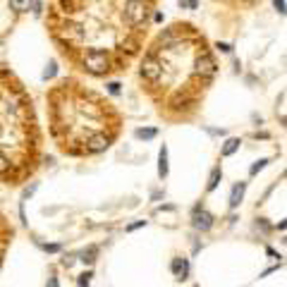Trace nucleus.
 Masks as SVG:
<instances>
[{
  "label": "nucleus",
  "mask_w": 287,
  "mask_h": 287,
  "mask_svg": "<svg viewBox=\"0 0 287 287\" xmlns=\"http://www.w3.org/2000/svg\"><path fill=\"white\" fill-rule=\"evenodd\" d=\"M82 67H84L89 74H96V77H103L113 70V57L110 53L101 51V48H86L82 53Z\"/></svg>",
  "instance_id": "nucleus-1"
},
{
  "label": "nucleus",
  "mask_w": 287,
  "mask_h": 287,
  "mask_svg": "<svg viewBox=\"0 0 287 287\" xmlns=\"http://www.w3.org/2000/svg\"><path fill=\"white\" fill-rule=\"evenodd\" d=\"M215 72H218L215 60H213V55L201 46L199 51H197V57H194V77H197V82H199V84H208V82L215 77Z\"/></svg>",
  "instance_id": "nucleus-2"
},
{
  "label": "nucleus",
  "mask_w": 287,
  "mask_h": 287,
  "mask_svg": "<svg viewBox=\"0 0 287 287\" xmlns=\"http://www.w3.org/2000/svg\"><path fill=\"white\" fill-rule=\"evenodd\" d=\"M122 19L134 29L144 27L148 19V2L146 0H125L122 2Z\"/></svg>",
  "instance_id": "nucleus-3"
},
{
  "label": "nucleus",
  "mask_w": 287,
  "mask_h": 287,
  "mask_svg": "<svg viewBox=\"0 0 287 287\" xmlns=\"http://www.w3.org/2000/svg\"><path fill=\"white\" fill-rule=\"evenodd\" d=\"M139 72H142V79H146L151 86H158L161 79H163V62H161V57L151 51V53L142 60Z\"/></svg>",
  "instance_id": "nucleus-4"
},
{
  "label": "nucleus",
  "mask_w": 287,
  "mask_h": 287,
  "mask_svg": "<svg viewBox=\"0 0 287 287\" xmlns=\"http://www.w3.org/2000/svg\"><path fill=\"white\" fill-rule=\"evenodd\" d=\"M115 139V132H93L89 134L82 144V156H91V153H103Z\"/></svg>",
  "instance_id": "nucleus-5"
},
{
  "label": "nucleus",
  "mask_w": 287,
  "mask_h": 287,
  "mask_svg": "<svg viewBox=\"0 0 287 287\" xmlns=\"http://www.w3.org/2000/svg\"><path fill=\"white\" fill-rule=\"evenodd\" d=\"M192 225L199 230V232H208V230L213 228V215H211L206 208L197 206V208L192 211Z\"/></svg>",
  "instance_id": "nucleus-6"
},
{
  "label": "nucleus",
  "mask_w": 287,
  "mask_h": 287,
  "mask_svg": "<svg viewBox=\"0 0 287 287\" xmlns=\"http://www.w3.org/2000/svg\"><path fill=\"white\" fill-rule=\"evenodd\" d=\"M170 270L177 280H187V278H189V261H187V258H179V256L172 258Z\"/></svg>",
  "instance_id": "nucleus-7"
},
{
  "label": "nucleus",
  "mask_w": 287,
  "mask_h": 287,
  "mask_svg": "<svg viewBox=\"0 0 287 287\" xmlns=\"http://www.w3.org/2000/svg\"><path fill=\"white\" fill-rule=\"evenodd\" d=\"M142 48V36L139 34H134V36H127V38H122L120 43H117V51H127V53H137Z\"/></svg>",
  "instance_id": "nucleus-8"
},
{
  "label": "nucleus",
  "mask_w": 287,
  "mask_h": 287,
  "mask_svg": "<svg viewBox=\"0 0 287 287\" xmlns=\"http://www.w3.org/2000/svg\"><path fill=\"white\" fill-rule=\"evenodd\" d=\"M244 192H247V182H237L230 192V208H237L242 199H244Z\"/></svg>",
  "instance_id": "nucleus-9"
},
{
  "label": "nucleus",
  "mask_w": 287,
  "mask_h": 287,
  "mask_svg": "<svg viewBox=\"0 0 287 287\" xmlns=\"http://www.w3.org/2000/svg\"><path fill=\"white\" fill-rule=\"evenodd\" d=\"M168 172H170V168H168V146L163 144V146H161V153H158V177L165 179Z\"/></svg>",
  "instance_id": "nucleus-10"
},
{
  "label": "nucleus",
  "mask_w": 287,
  "mask_h": 287,
  "mask_svg": "<svg viewBox=\"0 0 287 287\" xmlns=\"http://www.w3.org/2000/svg\"><path fill=\"white\" fill-rule=\"evenodd\" d=\"M239 144H242V142H239L237 137H230L228 142L223 144V148H220V156H223V158H230V156L239 148Z\"/></svg>",
  "instance_id": "nucleus-11"
},
{
  "label": "nucleus",
  "mask_w": 287,
  "mask_h": 287,
  "mask_svg": "<svg viewBox=\"0 0 287 287\" xmlns=\"http://www.w3.org/2000/svg\"><path fill=\"white\" fill-rule=\"evenodd\" d=\"M220 179H223V170H220V165H215V168L211 170V177H208V184H206V189H208V192H213V189L220 184Z\"/></svg>",
  "instance_id": "nucleus-12"
},
{
  "label": "nucleus",
  "mask_w": 287,
  "mask_h": 287,
  "mask_svg": "<svg viewBox=\"0 0 287 287\" xmlns=\"http://www.w3.org/2000/svg\"><path fill=\"white\" fill-rule=\"evenodd\" d=\"M10 170H12V161H10V156H7V153H2V151H0V177H5Z\"/></svg>",
  "instance_id": "nucleus-13"
},
{
  "label": "nucleus",
  "mask_w": 287,
  "mask_h": 287,
  "mask_svg": "<svg viewBox=\"0 0 287 287\" xmlns=\"http://www.w3.org/2000/svg\"><path fill=\"white\" fill-rule=\"evenodd\" d=\"M156 134H158V129H156V127H146V129H137V132H134V137H137V139H153Z\"/></svg>",
  "instance_id": "nucleus-14"
},
{
  "label": "nucleus",
  "mask_w": 287,
  "mask_h": 287,
  "mask_svg": "<svg viewBox=\"0 0 287 287\" xmlns=\"http://www.w3.org/2000/svg\"><path fill=\"white\" fill-rule=\"evenodd\" d=\"M79 256H82V261H84V263H89V266H91V263L96 261V256H98V249H96V247H89V249H86V251H82Z\"/></svg>",
  "instance_id": "nucleus-15"
},
{
  "label": "nucleus",
  "mask_w": 287,
  "mask_h": 287,
  "mask_svg": "<svg viewBox=\"0 0 287 287\" xmlns=\"http://www.w3.org/2000/svg\"><path fill=\"white\" fill-rule=\"evenodd\" d=\"M266 165H268V158H261V161H256V163L249 168V175H258V172L263 170Z\"/></svg>",
  "instance_id": "nucleus-16"
},
{
  "label": "nucleus",
  "mask_w": 287,
  "mask_h": 287,
  "mask_svg": "<svg viewBox=\"0 0 287 287\" xmlns=\"http://www.w3.org/2000/svg\"><path fill=\"white\" fill-rule=\"evenodd\" d=\"M55 74H57V65H55V62H51V65H48V67L43 70V79L48 82V79H53Z\"/></svg>",
  "instance_id": "nucleus-17"
},
{
  "label": "nucleus",
  "mask_w": 287,
  "mask_h": 287,
  "mask_svg": "<svg viewBox=\"0 0 287 287\" xmlns=\"http://www.w3.org/2000/svg\"><path fill=\"white\" fill-rule=\"evenodd\" d=\"M27 5H29V0H10V7H12V10H17V12H19V10H24Z\"/></svg>",
  "instance_id": "nucleus-18"
},
{
  "label": "nucleus",
  "mask_w": 287,
  "mask_h": 287,
  "mask_svg": "<svg viewBox=\"0 0 287 287\" xmlns=\"http://www.w3.org/2000/svg\"><path fill=\"white\" fill-rule=\"evenodd\" d=\"M93 275H91V270H86V273H82L77 280H79V287H89V280H91Z\"/></svg>",
  "instance_id": "nucleus-19"
},
{
  "label": "nucleus",
  "mask_w": 287,
  "mask_h": 287,
  "mask_svg": "<svg viewBox=\"0 0 287 287\" xmlns=\"http://www.w3.org/2000/svg\"><path fill=\"white\" fill-rule=\"evenodd\" d=\"M108 91H110L113 96H120V93H122V84H120V82H110V84H108Z\"/></svg>",
  "instance_id": "nucleus-20"
},
{
  "label": "nucleus",
  "mask_w": 287,
  "mask_h": 287,
  "mask_svg": "<svg viewBox=\"0 0 287 287\" xmlns=\"http://www.w3.org/2000/svg\"><path fill=\"white\" fill-rule=\"evenodd\" d=\"M179 7H189V10H197V7H199V0H179Z\"/></svg>",
  "instance_id": "nucleus-21"
},
{
  "label": "nucleus",
  "mask_w": 287,
  "mask_h": 287,
  "mask_svg": "<svg viewBox=\"0 0 287 287\" xmlns=\"http://www.w3.org/2000/svg\"><path fill=\"white\" fill-rule=\"evenodd\" d=\"M139 228H146V220H137V223H132V225H127V232H134V230H139Z\"/></svg>",
  "instance_id": "nucleus-22"
},
{
  "label": "nucleus",
  "mask_w": 287,
  "mask_h": 287,
  "mask_svg": "<svg viewBox=\"0 0 287 287\" xmlns=\"http://www.w3.org/2000/svg\"><path fill=\"white\" fill-rule=\"evenodd\" d=\"M273 5H275V10L280 15H285V0H273Z\"/></svg>",
  "instance_id": "nucleus-23"
},
{
  "label": "nucleus",
  "mask_w": 287,
  "mask_h": 287,
  "mask_svg": "<svg viewBox=\"0 0 287 287\" xmlns=\"http://www.w3.org/2000/svg\"><path fill=\"white\" fill-rule=\"evenodd\" d=\"M43 249H46L48 254H55V251H60V244H43Z\"/></svg>",
  "instance_id": "nucleus-24"
},
{
  "label": "nucleus",
  "mask_w": 287,
  "mask_h": 287,
  "mask_svg": "<svg viewBox=\"0 0 287 287\" xmlns=\"http://www.w3.org/2000/svg\"><path fill=\"white\" fill-rule=\"evenodd\" d=\"M215 48H218V51H223V53H230V51H232V46H230V43H218Z\"/></svg>",
  "instance_id": "nucleus-25"
},
{
  "label": "nucleus",
  "mask_w": 287,
  "mask_h": 287,
  "mask_svg": "<svg viewBox=\"0 0 287 287\" xmlns=\"http://www.w3.org/2000/svg\"><path fill=\"white\" fill-rule=\"evenodd\" d=\"M48 287H60V283H57L55 275H51V278H48Z\"/></svg>",
  "instance_id": "nucleus-26"
}]
</instances>
